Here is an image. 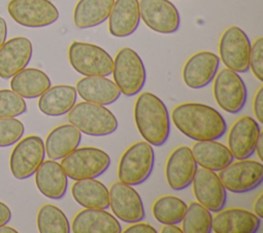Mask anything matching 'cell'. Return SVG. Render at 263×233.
Wrapping results in <instances>:
<instances>
[{"label": "cell", "mask_w": 263, "mask_h": 233, "mask_svg": "<svg viewBox=\"0 0 263 233\" xmlns=\"http://www.w3.org/2000/svg\"><path fill=\"white\" fill-rule=\"evenodd\" d=\"M155 154L152 145L146 141L132 144L121 155L117 174L120 182L137 186L148 180L152 173Z\"/></svg>", "instance_id": "277c9868"}, {"label": "cell", "mask_w": 263, "mask_h": 233, "mask_svg": "<svg viewBox=\"0 0 263 233\" xmlns=\"http://www.w3.org/2000/svg\"><path fill=\"white\" fill-rule=\"evenodd\" d=\"M253 110L257 121L263 123V86H260L254 95Z\"/></svg>", "instance_id": "8d00e7d4"}, {"label": "cell", "mask_w": 263, "mask_h": 233, "mask_svg": "<svg viewBox=\"0 0 263 233\" xmlns=\"http://www.w3.org/2000/svg\"><path fill=\"white\" fill-rule=\"evenodd\" d=\"M213 94L219 107L227 113L237 114L248 99V89L238 73L224 68L214 78Z\"/></svg>", "instance_id": "ba28073f"}, {"label": "cell", "mask_w": 263, "mask_h": 233, "mask_svg": "<svg viewBox=\"0 0 263 233\" xmlns=\"http://www.w3.org/2000/svg\"><path fill=\"white\" fill-rule=\"evenodd\" d=\"M7 10L15 23L28 28L47 27L60 16L58 8L49 0H10Z\"/></svg>", "instance_id": "8fae6325"}, {"label": "cell", "mask_w": 263, "mask_h": 233, "mask_svg": "<svg viewBox=\"0 0 263 233\" xmlns=\"http://www.w3.org/2000/svg\"><path fill=\"white\" fill-rule=\"evenodd\" d=\"M82 134L74 125L61 124L47 134L44 148L49 159L60 160L78 148Z\"/></svg>", "instance_id": "d4e9b609"}, {"label": "cell", "mask_w": 263, "mask_h": 233, "mask_svg": "<svg viewBox=\"0 0 263 233\" xmlns=\"http://www.w3.org/2000/svg\"><path fill=\"white\" fill-rule=\"evenodd\" d=\"M25 132L24 124L14 117H0V148L17 143Z\"/></svg>", "instance_id": "e575fe53"}, {"label": "cell", "mask_w": 263, "mask_h": 233, "mask_svg": "<svg viewBox=\"0 0 263 233\" xmlns=\"http://www.w3.org/2000/svg\"><path fill=\"white\" fill-rule=\"evenodd\" d=\"M74 233H120L117 218L102 208H85L78 211L72 222Z\"/></svg>", "instance_id": "7402d4cb"}, {"label": "cell", "mask_w": 263, "mask_h": 233, "mask_svg": "<svg viewBox=\"0 0 263 233\" xmlns=\"http://www.w3.org/2000/svg\"><path fill=\"white\" fill-rule=\"evenodd\" d=\"M220 65L219 56L208 50L192 54L184 64L182 78L186 86L200 89L209 85L215 78Z\"/></svg>", "instance_id": "2e32d148"}, {"label": "cell", "mask_w": 263, "mask_h": 233, "mask_svg": "<svg viewBox=\"0 0 263 233\" xmlns=\"http://www.w3.org/2000/svg\"><path fill=\"white\" fill-rule=\"evenodd\" d=\"M123 232L124 233H157L156 229L153 226L147 223H142V221L133 223L130 226L126 227L123 230Z\"/></svg>", "instance_id": "74e56055"}, {"label": "cell", "mask_w": 263, "mask_h": 233, "mask_svg": "<svg viewBox=\"0 0 263 233\" xmlns=\"http://www.w3.org/2000/svg\"><path fill=\"white\" fill-rule=\"evenodd\" d=\"M71 67L83 76H104L112 74L113 57L101 46L74 41L68 49Z\"/></svg>", "instance_id": "52a82bcc"}, {"label": "cell", "mask_w": 263, "mask_h": 233, "mask_svg": "<svg viewBox=\"0 0 263 233\" xmlns=\"http://www.w3.org/2000/svg\"><path fill=\"white\" fill-rule=\"evenodd\" d=\"M191 152L197 165L213 171L221 170L234 159L228 147L216 140L196 141Z\"/></svg>", "instance_id": "4316f807"}, {"label": "cell", "mask_w": 263, "mask_h": 233, "mask_svg": "<svg viewBox=\"0 0 263 233\" xmlns=\"http://www.w3.org/2000/svg\"><path fill=\"white\" fill-rule=\"evenodd\" d=\"M11 219L10 208L2 201H0V227L6 225Z\"/></svg>", "instance_id": "f35d334b"}, {"label": "cell", "mask_w": 263, "mask_h": 233, "mask_svg": "<svg viewBox=\"0 0 263 233\" xmlns=\"http://www.w3.org/2000/svg\"><path fill=\"white\" fill-rule=\"evenodd\" d=\"M191 185L197 202L210 211L217 212L224 208L227 193L215 171L203 167L197 168Z\"/></svg>", "instance_id": "9a60e30c"}, {"label": "cell", "mask_w": 263, "mask_h": 233, "mask_svg": "<svg viewBox=\"0 0 263 233\" xmlns=\"http://www.w3.org/2000/svg\"><path fill=\"white\" fill-rule=\"evenodd\" d=\"M112 36L122 38L135 33L140 24L139 0H114L108 17Z\"/></svg>", "instance_id": "cb8c5ba5"}, {"label": "cell", "mask_w": 263, "mask_h": 233, "mask_svg": "<svg viewBox=\"0 0 263 233\" xmlns=\"http://www.w3.org/2000/svg\"><path fill=\"white\" fill-rule=\"evenodd\" d=\"M27 111L25 100L11 89H0V117H16Z\"/></svg>", "instance_id": "836d02e7"}, {"label": "cell", "mask_w": 263, "mask_h": 233, "mask_svg": "<svg viewBox=\"0 0 263 233\" xmlns=\"http://www.w3.org/2000/svg\"><path fill=\"white\" fill-rule=\"evenodd\" d=\"M114 0H79L73 11L74 25L89 29L103 24L110 14Z\"/></svg>", "instance_id": "f546056e"}, {"label": "cell", "mask_w": 263, "mask_h": 233, "mask_svg": "<svg viewBox=\"0 0 263 233\" xmlns=\"http://www.w3.org/2000/svg\"><path fill=\"white\" fill-rule=\"evenodd\" d=\"M250 69L254 76L260 81H263V38H257L253 44H251L250 51Z\"/></svg>", "instance_id": "d590c367"}, {"label": "cell", "mask_w": 263, "mask_h": 233, "mask_svg": "<svg viewBox=\"0 0 263 233\" xmlns=\"http://www.w3.org/2000/svg\"><path fill=\"white\" fill-rule=\"evenodd\" d=\"M6 36H7V25L5 20L0 16V47L5 42Z\"/></svg>", "instance_id": "60d3db41"}, {"label": "cell", "mask_w": 263, "mask_h": 233, "mask_svg": "<svg viewBox=\"0 0 263 233\" xmlns=\"http://www.w3.org/2000/svg\"><path fill=\"white\" fill-rule=\"evenodd\" d=\"M37 228L40 233H70L71 226L64 211L53 204H43L37 212Z\"/></svg>", "instance_id": "1f68e13d"}, {"label": "cell", "mask_w": 263, "mask_h": 233, "mask_svg": "<svg viewBox=\"0 0 263 233\" xmlns=\"http://www.w3.org/2000/svg\"><path fill=\"white\" fill-rule=\"evenodd\" d=\"M45 157L44 142L38 135H28L18 141L13 148L9 167L16 180H26L32 177Z\"/></svg>", "instance_id": "7c38bea8"}, {"label": "cell", "mask_w": 263, "mask_h": 233, "mask_svg": "<svg viewBox=\"0 0 263 233\" xmlns=\"http://www.w3.org/2000/svg\"><path fill=\"white\" fill-rule=\"evenodd\" d=\"M197 169V163L188 146H179L168 155L165 163V179L176 191L188 188Z\"/></svg>", "instance_id": "e0dca14e"}, {"label": "cell", "mask_w": 263, "mask_h": 233, "mask_svg": "<svg viewBox=\"0 0 263 233\" xmlns=\"http://www.w3.org/2000/svg\"><path fill=\"white\" fill-rule=\"evenodd\" d=\"M187 210V203L179 197L163 195L157 198L152 205V213L157 222L177 225L182 222Z\"/></svg>", "instance_id": "4dcf8cb0"}, {"label": "cell", "mask_w": 263, "mask_h": 233, "mask_svg": "<svg viewBox=\"0 0 263 233\" xmlns=\"http://www.w3.org/2000/svg\"><path fill=\"white\" fill-rule=\"evenodd\" d=\"M254 213L260 219L263 218V194L260 193L254 201Z\"/></svg>", "instance_id": "ab89813d"}, {"label": "cell", "mask_w": 263, "mask_h": 233, "mask_svg": "<svg viewBox=\"0 0 263 233\" xmlns=\"http://www.w3.org/2000/svg\"><path fill=\"white\" fill-rule=\"evenodd\" d=\"M0 233H17V230H15L12 227L3 225L0 227Z\"/></svg>", "instance_id": "ee69618b"}, {"label": "cell", "mask_w": 263, "mask_h": 233, "mask_svg": "<svg viewBox=\"0 0 263 233\" xmlns=\"http://www.w3.org/2000/svg\"><path fill=\"white\" fill-rule=\"evenodd\" d=\"M261 219L243 208H227L217 211L212 220V231L216 233H256Z\"/></svg>", "instance_id": "ffe728a7"}, {"label": "cell", "mask_w": 263, "mask_h": 233, "mask_svg": "<svg viewBox=\"0 0 263 233\" xmlns=\"http://www.w3.org/2000/svg\"><path fill=\"white\" fill-rule=\"evenodd\" d=\"M32 42L26 37H14L5 41L0 47V78L9 79L31 61Z\"/></svg>", "instance_id": "d6986e66"}, {"label": "cell", "mask_w": 263, "mask_h": 233, "mask_svg": "<svg viewBox=\"0 0 263 233\" xmlns=\"http://www.w3.org/2000/svg\"><path fill=\"white\" fill-rule=\"evenodd\" d=\"M139 9L141 20L156 33L173 34L180 29L179 10L170 0H140Z\"/></svg>", "instance_id": "4fadbf2b"}, {"label": "cell", "mask_w": 263, "mask_h": 233, "mask_svg": "<svg viewBox=\"0 0 263 233\" xmlns=\"http://www.w3.org/2000/svg\"><path fill=\"white\" fill-rule=\"evenodd\" d=\"M109 206L114 216L128 224L141 222L145 218V208L140 194L127 184L115 182L109 189Z\"/></svg>", "instance_id": "5bb4252c"}, {"label": "cell", "mask_w": 263, "mask_h": 233, "mask_svg": "<svg viewBox=\"0 0 263 233\" xmlns=\"http://www.w3.org/2000/svg\"><path fill=\"white\" fill-rule=\"evenodd\" d=\"M71 194L74 200L84 208L109 207V190L96 178L76 181L72 185Z\"/></svg>", "instance_id": "83f0119b"}, {"label": "cell", "mask_w": 263, "mask_h": 233, "mask_svg": "<svg viewBox=\"0 0 263 233\" xmlns=\"http://www.w3.org/2000/svg\"><path fill=\"white\" fill-rule=\"evenodd\" d=\"M262 148H263V132L261 131L259 137H258V140H257V143H256V147H255V152H256L258 158L260 159V161H263Z\"/></svg>", "instance_id": "b9f144b4"}, {"label": "cell", "mask_w": 263, "mask_h": 233, "mask_svg": "<svg viewBox=\"0 0 263 233\" xmlns=\"http://www.w3.org/2000/svg\"><path fill=\"white\" fill-rule=\"evenodd\" d=\"M75 88L82 100L102 106L115 103L121 95L115 82L104 76H84L77 81Z\"/></svg>", "instance_id": "603a6c76"}, {"label": "cell", "mask_w": 263, "mask_h": 233, "mask_svg": "<svg viewBox=\"0 0 263 233\" xmlns=\"http://www.w3.org/2000/svg\"><path fill=\"white\" fill-rule=\"evenodd\" d=\"M261 132L258 122L251 116H241L231 125L227 145L233 158L248 159L255 153L258 137Z\"/></svg>", "instance_id": "ac0fdd59"}, {"label": "cell", "mask_w": 263, "mask_h": 233, "mask_svg": "<svg viewBox=\"0 0 263 233\" xmlns=\"http://www.w3.org/2000/svg\"><path fill=\"white\" fill-rule=\"evenodd\" d=\"M69 122L80 132L90 137H105L116 131L118 121L116 116L105 106L80 102L67 113Z\"/></svg>", "instance_id": "3957f363"}, {"label": "cell", "mask_w": 263, "mask_h": 233, "mask_svg": "<svg viewBox=\"0 0 263 233\" xmlns=\"http://www.w3.org/2000/svg\"><path fill=\"white\" fill-rule=\"evenodd\" d=\"M218 177L224 188L232 193H247L259 187L263 181L261 161L239 159L219 170Z\"/></svg>", "instance_id": "30bf717a"}, {"label": "cell", "mask_w": 263, "mask_h": 233, "mask_svg": "<svg viewBox=\"0 0 263 233\" xmlns=\"http://www.w3.org/2000/svg\"><path fill=\"white\" fill-rule=\"evenodd\" d=\"M112 75L125 96L140 93L146 83V69L140 55L130 47H122L113 59Z\"/></svg>", "instance_id": "5b68a950"}, {"label": "cell", "mask_w": 263, "mask_h": 233, "mask_svg": "<svg viewBox=\"0 0 263 233\" xmlns=\"http://www.w3.org/2000/svg\"><path fill=\"white\" fill-rule=\"evenodd\" d=\"M161 233H182V229L174 224H165L160 230Z\"/></svg>", "instance_id": "7bdbcfd3"}, {"label": "cell", "mask_w": 263, "mask_h": 233, "mask_svg": "<svg viewBox=\"0 0 263 233\" xmlns=\"http://www.w3.org/2000/svg\"><path fill=\"white\" fill-rule=\"evenodd\" d=\"M77 91L71 85H54L47 88L38 100V108L46 116L67 114L76 104Z\"/></svg>", "instance_id": "484cf974"}, {"label": "cell", "mask_w": 263, "mask_h": 233, "mask_svg": "<svg viewBox=\"0 0 263 233\" xmlns=\"http://www.w3.org/2000/svg\"><path fill=\"white\" fill-rule=\"evenodd\" d=\"M213 216L211 211L197 201L187 205V210L182 220V231L185 233L212 232Z\"/></svg>", "instance_id": "d6a6232c"}, {"label": "cell", "mask_w": 263, "mask_h": 233, "mask_svg": "<svg viewBox=\"0 0 263 233\" xmlns=\"http://www.w3.org/2000/svg\"><path fill=\"white\" fill-rule=\"evenodd\" d=\"M51 86L48 75L36 68H25L11 77L10 87L23 99L39 98Z\"/></svg>", "instance_id": "f1b7e54d"}, {"label": "cell", "mask_w": 263, "mask_h": 233, "mask_svg": "<svg viewBox=\"0 0 263 233\" xmlns=\"http://www.w3.org/2000/svg\"><path fill=\"white\" fill-rule=\"evenodd\" d=\"M107 152L95 147L76 148L62 159L61 165L67 177L73 181L98 178L110 166Z\"/></svg>", "instance_id": "8992f818"}, {"label": "cell", "mask_w": 263, "mask_h": 233, "mask_svg": "<svg viewBox=\"0 0 263 233\" xmlns=\"http://www.w3.org/2000/svg\"><path fill=\"white\" fill-rule=\"evenodd\" d=\"M171 118L179 131L194 141L218 140L227 131L222 114L205 104H179L173 109Z\"/></svg>", "instance_id": "6da1fadb"}, {"label": "cell", "mask_w": 263, "mask_h": 233, "mask_svg": "<svg viewBox=\"0 0 263 233\" xmlns=\"http://www.w3.org/2000/svg\"><path fill=\"white\" fill-rule=\"evenodd\" d=\"M34 174L36 187L45 197L58 200L66 195L68 177L61 163L52 159L43 160Z\"/></svg>", "instance_id": "44dd1931"}, {"label": "cell", "mask_w": 263, "mask_h": 233, "mask_svg": "<svg viewBox=\"0 0 263 233\" xmlns=\"http://www.w3.org/2000/svg\"><path fill=\"white\" fill-rule=\"evenodd\" d=\"M219 59L224 66L236 73L249 71L251 41L247 33L237 26H230L219 40Z\"/></svg>", "instance_id": "9c48e42d"}, {"label": "cell", "mask_w": 263, "mask_h": 233, "mask_svg": "<svg viewBox=\"0 0 263 233\" xmlns=\"http://www.w3.org/2000/svg\"><path fill=\"white\" fill-rule=\"evenodd\" d=\"M134 117L142 138L152 146H162L170 137L171 119L165 104L152 92L139 94L134 106Z\"/></svg>", "instance_id": "7a4b0ae2"}]
</instances>
